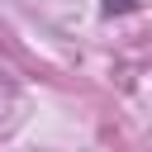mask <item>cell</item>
Segmentation results:
<instances>
[{
  "instance_id": "cell-1",
  "label": "cell",
  "mask_w": 152,
  "mask_h": 152,
  "mask_svg": "<svg viewBox=\"0 0 152 152\" xmlns=\"http://www.w3.org/2000/svg\"><path fill=\"white\" fill-rule=\"evenodd\" d=\"M142 0H104V14H128V10H138Z\"/></svg>"
}]
</instances>
